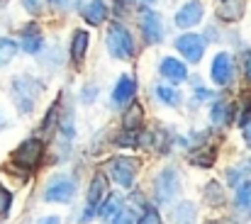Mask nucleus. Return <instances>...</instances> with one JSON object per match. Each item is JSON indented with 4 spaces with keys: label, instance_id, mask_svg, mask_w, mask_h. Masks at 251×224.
<instances>
[{
    "label": "nucleus",
    "instance_id": "1",
    "mask_svg": "<svg viewBox=\"0 0 251 224\" xmlns=\"http://www.w3.org/2000/svg\"><path fill=\"white\" fill-rule=\"evenodd\" d=\"M39 90H42V85H39V80H34L32 75H17V78L12 80V98H15L20 112H32Z\"/></svg>",
    "mask_w": 251,
    "mask_h": 224
},
{
    "label": "nucleus",
    "instance_id": "2",
    "mask_svg": "<svg viewBox=\"0 0 251 224\" xmlns=\"http://www.w3.org/2000/svg\"><path fill=\"white\" fill-rule=\"evenodd\" d=\"M107 51H110L115 59H122V61H127V59L134 56L132 34H129L120 22L110 25V29H107Z\"/></svg>",
    "mask_w": 251,
    "mask_h": 224
},
{
    "label": "nucleus",
    "instance_id": "3",
    "mask_svg": "<svg viewBox=\"0 0 251 224\" xmlns=\"http://www.w3.org/2000/svg\"><path fill=\"white\" fill-rule=\"evenodd\" d=\"M107 171H110V175L115 178L117 185H122V188H132L134 175H137V171H139V158H132V156H117V158H112V161L107 163Z\"/></svg>",
    "mask_w": 251,
    "mask_h": 224
},
{
    "label": "nucleus",
    "instance_id": "4",
    "mask_svg": "<svg viewBox=\"0 0 251 224\" xmlns=\"http://www.w3.org/2000/svg\"><path fill=\"white\" fill-rule=\"evenodd\" d=\"M74 195H76V180L71 175H64V173L54 175L47 183V190H44L47 202H69Z\"/></svg>",
    "mask_w": 251,
    "mask_h": 224
},
{
    "label": "nucleus",
    "instance_id": "5",
    "mask_svg": "<svg viewBox=\"0 0 251 224\" xmlns=\"http://www.w3.org/2000/svg\"><path fill=\"white\" fill-rule=\"evenodd\" d=\"M42 156H44V144L39 139H27L15 149L12 163H17L20 168H37Z\"/></svg>",
    "mask_w": 251,
    "mask_h": 224
},
{
    "label": "nucleus",
    "instance_id": "6",
    "mask_svg": "<svg viewBox=\"0 0 251 224\" xmlns=\"http://www.w3.org/2000/svg\"><path fill=\"white\" fill-rule=\"evenodd\" d=\"M139 22H142V32H144V39L149 44H156L164 39V27H161V20L159 15L151 10V7H144L142 15H139Z\"/></svg>",
    "mask_w": 251,
    "mask_h": 224
},
{
    "label": "nucleus",
    "instance_id": "7",
    "mask_svg": "<svg viewBox=\"0 0 251 224\" xmlns=\"http://www.w3.org/2000/svg\"><path fill=\"white\" fill-rule=\"evenodd\" d=\"M176 49H178L188 61L195 64V61H200L202 54H205V39L198 37V34H183V37L176 39Z\"/></svg>",
    "mask_w": 251,
    "mask_h": 224
},
{
    "label": "nucleus",
    "instance_id": "8",
    "mask_svg": "<svg viewBox=\"0 0 251 224\" xmlns=\"http://www.w3.org/2000/svg\"><path fill=\"white\" fill-rule=\"evenodd\" d=\"M178 173L173 171V168H166V171H161L159 175H156V198H159V202H168V200H173L176 198V193H178Z\"/></svg>",
    "mask_w": 251,
    "mask_h": 224
},
{
    "label": "nucleus",
    "instance_id": "9",
    "mask_svg": "<svg viewBox=\"0 0 251 224\" xmlns=\"http://www.w3.org/2000/svg\"><path fill=\"white\" fill-rule=\"evenodd\" d=\"M202 2H198V0H188L178 12H176V27H180V29H188V27H193V25H198L200 20H202Z\"/></svg>",
    "mask_w": 251,
    "mask_h": 224
},
{
    "label": "nucleus",
    "instance_id": "10",
    "mask_svg": "<svg viewBox=\"0 0 251 224\" xmlns=\"http://www.w3.org/2000/svg\"><path fill=\"white\" fill-rule=\"evenodd\" d=\"M105 190H107V178H105L102 173H95L93 180H90V190H88V212L83 215V220H90V217H93V212H95V207L100 205Z\"/></svg>",
    "mask_w": 251,
    "mask_h": 224
},
{
    "label": "nucleus",
    "instance_id": "11",
    "mask_svg": "<svg viewBox=\"0 0 251 224\" xmlns=\"http://www.w3.org/2000/svg\"><path fill=\"white\" fill-rule=\"evenodd\" d=\"M232 75H234V64H232L229 54H217L212 61V80L217 85H229Z\"/></svg>",
    "mask_w": 251,
    "mask_h": 224
},
{
    "label": "nucleus",
    "instance_id": "12",
    "mask_svg": "<svg viewBox=\"0 0 251 224\" xmlns=\"http://www.w3.org/2000/svg\"><path fill=\"white\" fill-rule=\"evenodd\" d=\"M134 93H137V83H134V78H132V75H122V78L115 83L112 102H115L117 107H125V105L134 98Z\"/></svg>",
    "mask_w": 251,
    "mask_h": 224
},
{
    "label": "nucleus",
    "instance_id": "13",
    "mask_svg": "<svg viewBox=\"0 0 251 224\" xmlns=\"http://www.w3.org/2000/svg\"><path fill=\"white\" fill-rule=\"evenodd\" d=\"M244 7H247V0H222L217 7V15L227 22H234L244 15Z\"/></svg>",
    "mask_w": 251,
    "mask_h": 224
},
{
    "label": "nucleus",
    "instance_id": "14",
    "mask_svg": "<svg viewBox=\"0 0 251 224\" xmlns=\"http://www.w3.org/2000/svg\"><path fill=\"white\" fill-rule=\"evenodd\" d=\"M42 42H44V39H42L37 25H27V27L22 29V49H25L27 54H39Z\"/></svg>",
    "mask_w": 251,
    "mask_h": 224
},
{
    "label": "nucleus",
    "instance_id": "15",
    "mask_svg": "<svg viewBox=\"0 0 251 224\" xmlns=\"http://www.w3.org/2000/svg\"><path fill=\"white\" fill-rule=\"evenodd\" d=\"M161 75H166L168 80H173V83H180V80L188 78V69L178 59H164L161 61Z\"/></svg>",
    "mask_w": 251,
    "mask_h": 224
},
{
    "label": "nucleus",
    "instance_id": "16",
    "mask_svg": "<svg viewBox=\"0 0 251 224\" xmlns=\"http://www.w3.org/2000/svg\"><path fill=\"white\" fill-rule=\"evenodd\" d=\"M142 120H144V110H142V105H129V110H125V115H122V127H125V132H139L142 129Z\"/></svg>",
    "mask_w": 251,
    "mask_h": 224
},
{
    "label": "nucleus",
    "instance_id": "17",
    "mask_svg": "<svg viewBox=\"0 0 251 224\" xmlns=\"http://www.w3.org/2000/svg\"><path fill=\"white\" fill-rule=\"evenodd\" d=\"M85 49H88V32H85V29H78V32L74 34V39H71V61H74L76 69L83 64Z\"/></svg>",
    "mask_w": 251,
    "mask_h": 224
},
{
    "label": "nucleus",
    "instance_id": "18",
    "mask_svg": "<svg viewBox=\"0 0 251 224\" xmlns=\"http://www.w3.org/2000/svg\"><path fill=\"white\" fill-rule=\"evenodd\" d=\"M83 17L90 25H100L107 17V2L105 0H90L83 7Z\"/></svg>",
    "mask_w": 251,
    "mask_h": 224
},
{
    "label": "nucleus",
    "instance_id": "19",
    "mask_svg": "<svg viewBox=\"0 0 251 224\" xmlns=\"http://www.w3.org/2000/svg\"><path fill=\"white\" fill-rule=\"evenodd\" d=\"M212 124H217V127H227L229 124V120H232V105L229 102H225V100H220V102H215L212 105Z\"/></svg>",
    "mask_w": 251,
    "mask_h": 224
},
{
    "label": "nucleus",
    "instance_id": "20",
    "mask_svg": "<svg viewBox=\"0 0 251 224\" xmlns=\"http://www.w3.org/2000/svg\"><path fill=\"white\" fill-rule=\"evenodd\" d=\"M237 210H242L244 215H251V180H244L237 188Z\"/></svg>",
    "mask_w": 251,
    "mask_h": 224
},
{
    "label": "nucleus",
    "instance_id": "21",
    "mask_svg": "<svg viewBox=\"0 0 251 224\" xmlns=\"http://www.w3.org/2000/svg\"><path fill=\"white\" fill-rule=\"evenodd\" d=\"M56 120H59V100L47 110V117H44V122H42V134H44V139H49L51 134H54V127H56Z\"/></svg>",
    "mask_w": 251,
    "mask_h": 224
},
{
    "label": "nucleus",
    "instance_id": "22",
    "mask_svg": "<svg viewBox=\"0 0 251 224\" xmlns=\"http://www.w3.org/2000/svg\"><path fill=\"white\" fill-rule=\"evenodd\" d=\"M190 163H195V166H200V168H210V166L215 163V149L202 147L200 151L190 153Z\"/></svg>",
    "mask_w": 251,
    "mask_h": 224
},
{
    "label": "nucleus",
    "instance_id": "23",
    "mask_svg": "<svg viewBox=\"0 0 251 224\" xmlns=\"http://www.w3.org/2000/svg\"><path fill=\"white\" fill-rule=\"evenodd\" d=\"M156 98L161 102H166V105H178L180 102V93L176 88H171V85H159L156 88Z\"/></svg>",
    "mask_w": 251,
    "mask_h": 224
},
{
    "label": "nucleus",
    "instance_id": "24",
    "mask_svg": "<svg viewBox=\"0 0 251 224\" xmlns=\"http://www.w3.org/2000/svg\"><path fill=\"white\" fill-rule=\"evenodd\" d=\"M17 54V44L12 39H0V66L10 64Z\"/></svg>",
    "mask_w": 251,
    "mask_h": 224
},
{
    "label": "nucleus",
    "instance_id": "25",
    "mask_svg": "<svg viewBox=\"0 0 251 224\" xmlns=\"http://www.w3.org/2000/svg\"><path fill=\"white\" fill-rule=\"evenodd\" d=\"M173 217H176L178 224H193V220H195V207L190 202H183V205H178V210L173 212Z\"/></svg>",
    "mask_w": 251,
    "mask_h": 224
},
{
    "label": "nucleus",
    "instance_id": "26",
    "mask_svg": "<svg viewBox=\"0 0 251 224\" xmlns=\"http://www.w3.org/2000/svg\"><path fill=\"white\" fill-rule=\"evenodd\" d=\"M120 205H122V200H120V195H110V198L105 200V205H102V210H100V217H102V220H107V217H112V215H117V212H120Z\"/></svg>",
    "mask_w": 251,
    "mask_h": 224
},
{
    "label": "nucleus",
    "instance_id": "27",
    "mask_svg": "<svg viewBox=\"0 0 251 224\" xmlns=\"http://www.w3.org/2000/svg\"><path fill=\"white\" fill-rule=\"evenodd\" d=\"M142 142H149V137H142V132H127V134L117 137L120 147H139Z\"/></svg>",
    "mask_w": 251,
    "mask_h": 224
},
{
    "label": "nucleus",
    "instance_id": "28",
    "mask_svg": "<svg viewBox=\"0 0 251 224\" xmlns=\"http://www.w3.org/2000/svg\"><path fill=\"white\" fill-rule=\"evenodd\" d=\"M205 198L210 200V205H222V190H220V185L217 183H210L207 185V190H205Z\"/></svg>",
    "mask_w": 251,
    "mask_h": 224
},
{
    "label": "nucleus",
    "instance_id": "29",
    "mask_svg": "<svg viewBox=\"0 0 251 224\" xmlns=\"http://www.w3.org/2000/svg\"><path fill=\"white\" fill-rule=\"evenodd\" d=\"M10 205H12V195L0 185V217H7L10 215Z\"/></svg>",
    "mask_w": 251,
    "mask_h": 224
},
{
    "label": "nucleus",
    "instance_id": "30",
    "mask_svg": "<svg viewBox=\"0 0 251 224\" xmlns=\"http://www.w3.org/2000/svg\"><path fill=\"white\" fill-rule=\"evenodd\" d=\"M137 224H164V222H161V215H159L154 207H149V210L142 215V220H139Z\"/></svg>",
    "mask_w": 251,
    "mask_h": 224
},
{
    "label": "nucleus",
    "instance_id": "31",
    "mask_svg": "<svg viewBox=\"0 0 251 224\" xmlns=\"http://www.w3.org/2000/svg\"><path fill=\"white\" fill-rule=\"evenodd\" d=\"M115 224H137V222H134V215L129 210H120L117 217H115Z\"/></svg>",
    "mask_w": 251,
    "mask_h": 224
},
{
    "label": "nucleus",
    "instance_id": "32",
    "mask_svg": "<svg viewBox=\"0 0 251 224\" xmlns=\"http://www.w3.org/2000/svg\"><path fill=\"white\" fill-rule=\"evenodd\" d=\"M22 2H25V10L27 12H32V15L39 12V0H22Z\"/></svg>",
    "mask_w": 251,
    "mask_h": 224
},
{
    "label": "nucleus",
    "instance_id": "33",
    "mask_svg": "<svg viewBox=\"0 0 251 224\" xmlns=\"http://www.w3.org/2000/svg\"><path fill=\"white\" fill-rule=\"evenodd\" d=\"M49 5H51L54 10H66V7L71 5V0H49Z\"/></svg>",
    "mask_w": 251,
    "mask_h": 224
},
{
    "label": "nucleus",
    "instance_id": "34",
    "mask_svg": "<svg viewBox=\"0 0 251 224\" xmlns=\"http://www.w3.org/2000/svg\"><path fill=\"white\" fill-rule=\"evenodd\" d=\"M244 75L251 80V51H247V54H244Z\"/></svg>",
    "mask_w": 251,
    "mask_h": 224
},
{
    "label": "nucleus",
    "instance_id": "35",
    "mask_svg": "<svg viewBox=\"0 0 251 224\" xmlns=\"http://www.w3.org/2000/svg\"><path fill=\"white\" fill-rule=\"evenodd\" d=\"M242 134H244V142H247V144H249V147H251V120H249V122H247V124H244V129H242Z\"/></svg>",
    "mask_w": 251,
    "mask_h": 224
},
{
    "label": "nucleus",
    "instance_id": "36",
    "mask_svg": "<svg viewBox=\"0 0 251 224\" xmlns=\"http://www.w3.org/2000/svg\"><path fill=\"white\" fill-rule=\"evenodd\" d=\"M207 95H210L207 90H202V88H198V93H195V100H205Z\"/></svg>",
    "mask_w": 251,
    "mask_h": 224
},
{
    "label": "nucleus",
    "instance_id": "37",
    "mask_svg": "<svg viewBox=\"0 0 251 224\" xmlns=\"http://www.w3.org/2000/svg\"><path fill=\"white\" fill-rule=\"evenodd\" d=\"M42 224H59V217H47Z\"/></svg>",
    "mask_w": 251,
    "mask_h": 224
}]
</instances>
